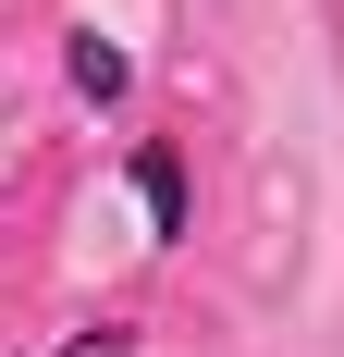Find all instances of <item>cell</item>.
<instances>
[{
  "label": "cell",
  "mask_w": 344,
  "mask_h": 357,
  "mask_svg": "<svg viewBox=\"0 0 344 357\" xmlns=\"http://www.w3.org/2000/svg\"><path fill=\"white\" fill-rule=\"evenodd\" d=\"M62 357H136V333H123V321H99V333H74Z\"/></svg>",
  "instance_id": "cell-3"
},
{
  "label": "cell",
  "mask_w": 344,
  "mask_h": 357,
  "mask_svg": "<svg viewBox=\"0 0 344 357\" xmlns=\"http://www.w3.org/2000/svg\"><path fill=\"white\" fill-rule=\"evenodd\" d=\"M136 197H148V234H185V160L172 148H136Z\"/></svg>",
  "instance_id": "cell-1"
},
{
  "label": "cell",
  "mask_w": 344,
  "mask_h": 357,
  "mask_svg": "<svg viewBox=\"0 0 344 357\" xmlns=\"http://www.w3.org/2000/svg\"><path fill=\"white\" fill-rule=\"evenodd\" d=\"M74 86H86V99H123V50H111V37H74Z\"/></svg>",
  "instance_id": "cell-2"
}]
</instances>
